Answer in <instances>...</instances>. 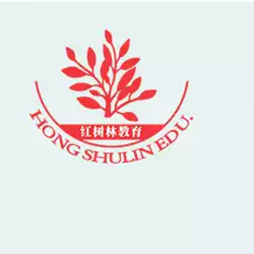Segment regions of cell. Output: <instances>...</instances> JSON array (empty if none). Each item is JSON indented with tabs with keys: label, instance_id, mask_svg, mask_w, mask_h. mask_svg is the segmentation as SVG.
Instances as JSON below:
<instances>
[{
	"label": "cell",
	"instance_id": "6da1fadb",
	"mask_svg": "<svg viewBox=\"0 0 254 254\" xmlns=\"http://www.w3.org/2000/svg\"><path fill=\"white\" fill-rule=\"evenodd\" d=\"M135 72H136V68L134 67V68H132V69H130V70H128V71H126V72L122 75V77L120 78V80H119V82H118L117 92L120 93V92L123 91L124 89L129 87V83H130V81L132 80V78H133Z\"/></svg>",
	"mask_w": 254,
	"mask_h": 254
},
{
	"label": "cell",
	"instance_id": "7a4b0ae2",
	"mask_svg": "<svg viewBox=\"0 0 254 254\" xmlns=\"http://www.w3.org/2000/svg\"><path fill=\"white\" fill-rule=\"evenodd\" d=\"M62 73H64L66 76L71 77V78H79V77H84V76H89L90 73L83 71L82 69H79L76 66H68L64 67L61 69Z\"/></svg>",
	"mask_w": 254,
	"mask_h": 254
},
{
	"label": "cell",
	"instance_id": "3957f363",
	"mask_svg": "<svg viewBox=\"0 0 254 254\" xmlns=\"http://www.w3.org/2000/svg\"><path fill=\"white\" fill-rule=\"evenodd\" d=\"M77 101L83 106V107H86L88 109H102V106L99 104V102L90 97H79L77 98Z\"/></svg>",
	"mask_w": 254,
	"mask_h": 254
},
{
	"label": "cell",
	"instance_id": "277c9868",
	"mask_svg": "<svg viewBox=\"0 0 254 254\" xmlns=\"http://www.w3.org/2000/svg\"><path fill=\"white\" fill-rule=\"evenodd\" d=\"M110 67H111V65L109 64L108 62H106V61H104V62L102 63V65H101V67H100V74H101V77H102V79H103L106 83H108V84L111 83L110 77L108 76Z\"/></svg>",
	"mask_w": 254,
	"mask_h": 254
},
{
	"label": "cell",
	"instance_id": "5b68a950",
	"mask_svg": "<svg viewBox=\"0 0 254 254\" xmlns=\"http://www.w3.org/2000/svg\"><path fill=\"white\" fill-rule=\"evenodd\" d=\"M140 61V58H130V59H127L126 61H124L121 66H120V70H125V71H128L132 68L135 67V65L137 63Z\"/></svg>",
	"mask_w": 254,
	"mask_h": 254
},
{
	"label": "cell",
	"instance_id": "8992f818",
	"mask_svg": "<svg viewBox=\"0 0 254 254\" xmlns=\"http://www.w3.org/2000/svg\"><path fill=\"white\" fill-rule=\"evenodd\" d=\"M94 88V84L91 83H86V82H77L70 86V90L74 92H86L88 90H92Z\"/></svg>",
	"mask_w": 254,
	"mask_h": 254
},
{
	"label": "cell",
	"instance_id": "52a82bcc",
	"mask_svg": "<svg viewBox=\"0 0 254 254\" xmlns=\"http://www.w3.org/2000/svg\"><path fill=\"white\" fill-rule=\"evenodd\" d=\"M87 59H88V64H89L91 70H94L96 67V64H97V54H96V51L91 47L88 49Z\"/></svg>",
	"mask_w": 254,
	"mask_h": 254
},
{
	"label": "cell",
	"instance_id": "ba28073f",
	"mask_svg": "<svg viewBox=\"0 0 254 254\" xmlns=\"http://www.w3.org/2000/svg\"><path fill=\"white\" fill-rule=\"evenodd\" d=\"M157 94L156 90H146L144 92H142L139 97L135 98L134 101H144V100H150L152 98L155 97V95Z\"/></svg>",
	"mask_w": 254,
	"mask_h": 254
},
{
	"label": "cell",
	"instance_id": "9c48e42d",
	"mask_svg": "<svg viewBox=\"0 0 254 254\" xmlns=\"http://www.w3.org/2000/svg\"><path fill=\"white\" fill-rule=\"evenodd\" d=\"M103 55L105 58V61L108 62L109 64L112 66V63H113V58H112V54L110 49L107 47V45H103Z\"/></svg>",
	"mask_w": 254,
	"mask_h": 254
},
{
	"label": "cell",
	"instance_id": "30bf717a",
	"mask_svg": "<svg viewBox=\"0 0 254 254\" xmlns=\"http://www.w3.org/2000/svg\"><path fill=\"white\" fill-rule=\"evenodd\" d=\"M130 47V40H126V42H124V44L121 46L120 50H119V58H122L123 56L126 55V53L128 52Z\"/></svg>",
	"mask_w": 254,
	"mask_h": 254
},
{
	"label": "cell",
	"instance_id": "8fae6325",
	"mask_svg": "<svg viewBox=\"0 0 254 254\" xmlns=\"http://www.w3.org/2000/svg\"><path fill=\"white\" fill-rule=\"evenodd\" d=\"M141 79H142L141 77H137L136 79H134V80L131 82V84L129 86L131 95H132V94H134V93L139 89V87H140V83H141Z\"/></svg>",
	"mask_w": 254,
	"mask_h": 254
},
{
	"label": "cell",
	"instance_id": "7c38bea8",
	"mask_svg": "<svg viewBox=\"0 0 254 254\" xmlns=\"http://www.w3.org/2000/svg\"><path fill=\"white\" fill-rule=\"evenodd\" d=\"M119 114L122 115L126 120H128V121H131V122H137L138 121V118L134 113L123 112V113H119Z\"/></svg>",
	"mask_w": 254,
	"mask_h": 254
},
{
	"label": "cell",
	"instance_id": "4fadbf2b",
	"mask_svg": "<svg viewBox=\"0 0 254 254\" xmlns=\"http://www.w3.org/2000/svg\"><path fill=\"white\" fill-rule=\"evenodd\" d=\"M129 95H131V93H130V88L128 87V88L124 89L123 91H121V92L118 94V97H117V102H120V101L124 100V99H125L127 96H129Z\"/></svg>",
	"mask_w": 254,
	"mask_h": 254
},
{
	"label": "cell",
	"instance_id": "5bb4252c",
	"mask_svg": "<svg viewBox=\"0 0 254 254\" xmlns=\"http://www.w3.org/2000/svg\"><path fill=\"white\" fill-rule=\"evenodd\" d=\"M66 55H67V58L69 59V60H71V61H73V62H77L76 61V57H75V52L72 50V49H70V48H66Z\"/></svg>",
	"mask_w": 254,
	"mask_h": 254
},
{
	"label": "cell",
	"instance_id": "9a60e30c",
	"mask_svg": "<svg viewBox=\"0 0 254 254\" xmlns=\"http://www.w3.org/2000/svg\"><path fill=\"white\" fill-rule=\"evenodd\" d=\"M105 39L110 45H113V36L108 30H105Z\"/></svg>",
	"mask_w": 254,
	"mask_h": 254
},
{
	"label": "cell",
	"instance_id": "2e32d148",
	"mask_svg": "<svg viewBox=\"0 0 254 254\" xmlns=\"http://www.w3.org/2000/svg\"><path fill=\"white\" fill-rule=\"evenodd\" d=\"M90 93H91L92 95H94V96H97V97H103V98H104V96H103L102 94H100V93H99L98 91H96V90H93V89H92V90L90 91Z\"/></svg>",
	"mask_w": 254,
	"mask_h": 254
}]
</instances>
